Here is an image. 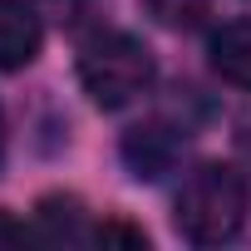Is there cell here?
<instances>
[{
  "label": "cell",
  "mask_w": 251,
  "mask_h": 251,
  "mask_svg": "<svg viewBox=\"0 0 251 251\" xmlns=\"http://www.w3.org/2000/svg\"><path fill=\"white\" fill-rule=\"evenodd\" d=\"M40 45H45V30H40L35 5H25V0H0V69L15 74V69L35 64Z\"/></svg>",
  "instance_id": "3"
},
{
  "label": "cell",
  "mask_w": 251,
  "mask_h": 251,
  "mask_svg": "<svg viewBox=\"0 0 251 251\" xmlns=\"http://www.w3.org/2000/svg\"><path fill=\"white\" fill-rule=\"evenodd\" d=\"M79 84L99 108H123L153 84V54L123 30H99L79 45Z\"/></svg>",
  "instance_id": "2"
},
{
  "label": "cell",
  "mask_w": 251,
  "mask_h": 251,
  "mask_svg": "<svg viewBox=\"0 0 251 251\" xmlns=\"http://www.w3.org/2000/svg\"><path fill=\"white\" fill-rule=\"evenodd\" d=\"M30 236L35 241H45V246H74V241H94V231L84 226V207H79V197H45L40 207H35V226H30Z\"/></svg>",
  "instance_id": "6"
},
{
  "label": "cell",
  "mask_w": 251,
  "mask_h": 251,
  "mask_svg": "<svg viewBox=\"0 0 251 251\" xmlns=\"http://www.w3.org/2000/svg\"><path fill=\"white\" fill-rule=\"evenodd\" d=\"M207 59L212 69L231 84V89H246L251 94V20H226L212 30L207 40Z\"/></svg>",
  "instance_id": "4"
},
{
  "label": "cell",
  "mask_w": 251,
  "mask_h": 251,
  "mask_svg": "<svg viewBox=\"0 0 251 251\" xmlns=\"http://www.w3.org/2000/svg\"><path fill=\"white\" fill-rule=\"evenodd\" d=\"M251 207V187L231 163H202L182 177L173 222L192 246H222L241 231Z\"/></svg>",
  "instance_id": "1"
},
{
  "label": "cell",
  "mask_w": 251,
  "mask_h": 251,
  "mask_svg": "<svg viewBox=\"0 0 251 251\" xmlns=\"http://www.w3.org/2000/svg\"><path fill=\"white\" fill-rule=\"evenodd\" d=\"M148 10H153L163 25H173V30H192V25L207 15V0H148Z\"/></svg>",
  "instance_id": "7"
},
{
  "label": "cell",
  "mask_w": 251,
  "mask_h": 251,
  "mask_svg": "<svg viewBox=\"0 0 251 251\" xmlns=\"http://www.w3.org/2000/svg\"><path fill=\"white\" fill-rule=\"evenodd\" d=\"M94 241L99 246H148V236L138 226H128V222H99L94 226Z\"/></svg>",
  "instance_id": "8"
},
{
  "label": "cell",
  "mask_w": 251,
  "mask_h": 251,
  "mask_svg": "<svg viewBox=\"0 0 251 251\" xmlns=\"http://www.w3.org/2000/svg\"><path fill=\"white\" fill-rule=\"evenodd\" d=\"M25 236H30L25 226H15V222H10L5 212H0V246H15V241H25Z\"/></svg>",
  "instance_id": "9"
},
{
  "label": "cell",
  "mask_w": 251,
  "mask_h": 251,
  "mask_svg": "<svg viewBox=\"0 0 251 251\" xmlns=\"http://www.w3.org/2000/svg\"><path fill=\"white\" fill-rule=\"evenodd\" d=\"M0 158H5V118H0Z\"/></svg>",
  "instance_id": "10"
},
{
  "label": "cell",
  "mask_w": 251,
  "mask_h": 251,
  "mask_svg": "<svg viewBox=\"0 0 251 251\" xmlns=\"http://www.w3.org/2000/svg\"><path fill=\"white\" fill-rule=\"evenodd\" d=\"M123 158H128L138 182H153V177H163L173 168L177 138H173V128H163V123H143V128H133L128 138H123Z\"/></svg>",
  "instance_id": "5"
}]
</instances>
